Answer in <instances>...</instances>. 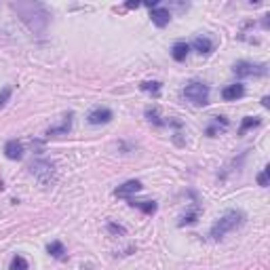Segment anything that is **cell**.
<instances>
[{"label":"cell","mask_w":270,"mask_h":270,"mask_svg":"<svg viewBox=\"0 0 270 270\" xmlns=\"http://www.w3.org/2000/svg\"><path fill=\"white\" fill-rule=\"evenodd\" d=\"M226 127H228L226 116H213V118H211V127L207 129V135H211V137H213L217 131H224Z\"/></svg>","instance_id":"obj_16"},{"label":"cell","mask_w":270,"mask_h":270,"mask_svg":"<svg viewBox=\"0 0 270 270\" xmlns=\"http://www.w3.org/2000/svg\"><path fill=\"white\" fill-rule=\"evenodd\" d=\"M146 118H148V122H152L154 127H165V125H167V120L161 118V112H158L156 106L146 108Z\"/></svg>","instance_id":"obj_17"},{"label":"cell","mask_w":270,"mask_h":270,"mask_svg":"<svg viewBox=\"0 0 270 270\" xmlns=\"http://www.w3.org/2000/svg\"><path fill=\"white\" fill-rule=\"evenodd\" d=\"M139 89L144 91V93H150L152 97H158V95H161V83H156V81H146V83H141L139 85Z\"/></svg>","instance_id":"obj_20"},{"label":"cell","mask_w":270,"mask_h":270,"mask_svg":"<svg viewBox=\"0 0 270 270\" xmlns=\"http://www.w3.org/2000/svg\"><path fill=\"white\" fill-rule=\"evenodd\" d=\"M260 125H262V118H258V116H245L243 122H241V127H239V135H245L249 129H253V127H260Z\"/></svg>","instance_id":"obj_19"},{"label":"cell","mask_w":270,"mask_h":270,"mask_svg":"<svg viewBox=\"0 0 270 270\" xmlns=\"http://www.w3.org/2000/svg\"><path fill=\"white\" fill-rule=\"evenodd\" d=\"M11 9L19 15V19L28 26V30L32 34L42 36L46 28H49L51 15L46 11V7L42 3H32V0H17V3H11Z\"/></svg>","instance_id":"obj_1"},{"label":"cell","mask_w":270,"mask_h":270,"mask_svg":"<svg viewBox=\"0 0 270 270\" xmlns=\"http://www.w3.org/2000/svg\"><path fill=\"white\" fill-rule=\"evenodd\" d=\"M0 190H5V184L3 182H0Z\"/></svg>","instance_id":"obj_27"},{"label":"cell","mask_w":270,"mask_h":270,"mask_svg":"<svg viewBox=\"0 0 270 270\" xmlns=\"http://www.w3.org/2000/svg\"><path fill=\"white\" fill-rule=\"evenodd\" d=\"M188 53H190V46L184 40L176 42V44H173V49H171V55H173V59H176V61H186Z\"/></svg>","instance_id":"obj_14"},{"label":"cell","mask_w":270,"mask_h":270,"mask_svg":"<svg viewBox=\"0 0 270 270\" xmlns=\"http://www.w3.org/2000/svg\"><path fill=\"white\" fill-rule=\"evenodd\" d=\"M129 205H131V207H137L139 211H144L146 215H152L158 209V205L154 201H135V199H129Z\"/></svg>","instance_id":"obj_13"},{"label":"cell","mask_w":270,"mask_h":270,"mask_svg":"<svg viewBox=\"0 0 270 270\" xmlns=\"http://www.w3.org/2000/svg\"><path fill=\"white\" fill-rule=\"evenodd\" d=\"M139 3H127V9H137Z\"/></svg>","instance_id":"obj_26"},{"label":"cell","mask_w":270,"mask_h":270,"mask_svg":"<svg viewBox=\"0 0 270 270\" xmlns=\"http://www.w3.org/2000/svg\"><path fill=\"white\" fill-rule=\"evenodd\" d=\"M232 72L239 76V78H260L268 74V66L266 63H253V61H236L232 66Z\"/></svg>","instance_id":"obj_5"},{"label":"cell","mask_w":270,"mask_h":270,"mask_svg":"<svg viewBox=\"0 0 270 270\" xmlns=\"http://www.w3.org/2000/svg\"><path fill=\"white\" fill-rule=\"evenodd\" d=\"M262 106H264V108H270V100H268V97H262Z\"/></svg>","instance_id":"obj_25"},{"label":"cell","mask_w":270,"mask_h":270,"mask_svg":"<svg viewBox=\"0 0 270 270\" xmlns=\"http://www.w3.org/2000/svg\"><path fill=\"white\" fill-rule=\"evenodd\" d=\"M108 232L110 234H120V236H125L127 234V228L120 226V224H114V222H108Z\"/></svg>","instance_id":"obj_22"},{"label":"cell","mask_w":270,"mask_h":270,"mask_svg":"<svg viewBox=\"0 0 270 270\" xmlns=\"http://www.w3.org/2000/svg\"><path fill=\"white\" fill-rule=\"evenodd\" d=\"M268 176H270V169H268V167H264V169H262V173L258 176V184H260L262 188H266V186H268Z\"/></svg>","instance_id":"obj_23"},{"label":"cell","mask_w":270,"mask_h":270,"mask_svg":"<svg viewBox=\"0 0 270 270\" xmlns=\"http://www.w3.org/2000/svg\"><path fill=\"white\" fill-rule=\"evenodd\" d=\"M141 188H144V184H141L139 180H129V182H125L122 186H118L114 190V197H118V199H131V194L141 192Z\"/></svg>","instance_id":"obj_7"},{"label":"cell","mask_w":270,"mask_h":270,"mask_svg":"<svg viewBox=\"0 0 270 270\" xmlns=\"http://www.w3.org/2000/svg\"><path fill=\"white\" fill-rule=\"evenodd\" d=\"M11 93H13V91H11V87H5L3 91H0V108H3V106L11 100Z\"/></svg>","instance_id":"obj_24"},{"label":"cell","mask_w":270,"mask_h":270,"mask_svg":"<svg viewBox=\"0 0 270 270\" xmlns=\"http://www.w3.org/2000/svg\"><path fill=\"white\" fill-rule=\"evenodd\" d=\"M150 19H152V23H154L156 28H165V26L171 21V13H169V9H165V7H156V9L150 11Z\"/></svg>","instance_id":"obj_9"},{"label":"cell","mask_w":270,"mask_h":270,"mask_svg":"<svg viewBox=\"0 0 270 270\" xmlns=\"http://www.w3.org/2000/svg\"><path fill=\"white\" fill-rule=\"evenodd\" d=\"M46 251H49L55 260H66V247H63V243H59V241L49 243L46 245Z\"/></svg>","instance_id":"obj_18"},{"label":"cell","mask_w":270,"mask_h":270,"mask_svg":"<svg viewBox=\"0 0 270 270\" xmlns=\"http://www.w3.org/2000/svg\"><path fill=\"white\" fill-rule=\"evenodd\" d=\"M243 224H245V213L239 211V209H230V211H226L222 217L215 219V224L209 230V236H211L213 241H222L226 234H230L236 228H241Z\"/></svg>","instance_id":"obj_2"},{"label":"cell","mask_w":270,"mask_h":270,"mask_svg":"<svg viewBox=\"0 0 270 270\" xmlns=\"http://www.w3.org/2000/svg\"><path fill=\"white\" fill-rule=\"evenodd\" d=\"M199 215H201V205H194L190 211H186L184 215H182V219H180V226H190V224H194V222L199 219Z\"/></svg>","instance_id":"obj_15"},{"label":"cell","mask_w":270,"mask_h":270,"mask_svg":"<svg viewBox=\"0 0 270 270\" xmlns=\"http://www.w3.org/2000/svg\"><path fill=\"white\" fill-rule=\"evenodd\" d=\"M184 97L194 106H207L209 104V87L205 83L192 81L184 87Z\"/></svg>","instance_id":"obj_4"},{"label":"cell","mask_w":270,"mask_h":270,"mask_svg":"<svg viewBox=\"0 0 270 270\" xmlns=\"http://www.w3.org/2000/svg\"><path fill=\"white\" fill-rule=\"evenodd\" d=\"M112 118H114V114H112V110L110 108H93L87 114L89 125H108Z\"/></svg>","instance_id":"obj_6"},{"label":"cell","mask_w":270,"mask_h":270,"mask_svg":"<svg viewBox=\"0 0 270 270\" xmlns=\"http://www.w3.org/2000/svg\"><path fill=\"white\" fill-rule=\"evenodd\" d=\"M28 268L30 266H28V260L23 256H15L11 260V270H28Z\"/></svg>","instance_id":"obj_21"},{"label":"cell","mask_w":270,"mask_h":270,"mask_svg":"<svg viewBox=\"0 0 270 270\" xmlns=\"http://www.w3.org/2000/svg\"><path fill=\"white\" fill-rule=\"evenodd\" d=\"M72 118H74V114H72V112H68L66 116H63V120H61L59 125H55V127H49V129H46V137H59V135H68V133H70V129H72Z\"/></svg>","instance_id":"obj_8"},{"label":"cell","mask_w":270,"mask_h":270,"mask_svg":"<svg viewBox=\"0 0 270 270\" xmlns=\"http://www.w3.org/2000/svg\"><path fill=\"white\" fill-rule=\"evenodd\" d=\"M5 156L11 158V161H19V158L23 156V144L17 139H9L5 144Z\"/></svg>","instance_id":"obj_11"},{"label":"cell","mask_w":270,"mask_h":270,"mask_svg":"<svg viewBox=\"0 0 270 270\" xmlns=\"http://www.w3.org/2000/svg\"><path fill=\"white\" fill-rule=\"evenodd\" d=\"M30 173L38 180L40 186H51L57 178V171H55V165L49 163V161H42V158H36V161H32L30 165Z\"/></svg>","instance_id":"obj_3"},{"label":"cell","mask_w":270,"mask_h":270,"mask_svg":"<svg viewBox=\"0 0 270 270\" xmlns=\"http://www.w3.org/2000/svg\"><path fill=\"white\" fill-rule=\"evenodd\" d=\"M245 95V87L241 83H234V85H228L222 89V100H226V102H236V100H241Z\"/></svg>","instance_id":"obj_10"},{"label":"cell","mask_w":270,"mask_h":270,"mask_svg":"<svg viewBox=\"0 0 270 270\" xmlns=\"http://www.w3.org/2000/svg\"><path fill=\"white\" fill-rule=\"evenodd\" d=\"M192 46H194V51L197 53H201V55H209L211 51H213V40L211 38H207V36H197L194 40H192Z\"/></svg>","instance_id":"obj_12"}]
</instances>
